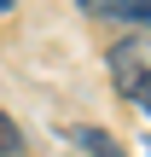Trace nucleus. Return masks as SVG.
Here are the masks:
<instances>
[{"instance_id": "nucleus-4", "label": "nucleus", "mask_w": 151, "mask_h": 157, "mask_svg": "<svg viewBox=\"0 0 151 157\" xmlns=\"http://www.w3.org/2000/svg\"><path fill=\"white\" fill-rule=\"evenodd\" d=\"M17 151H23V134H17V122L0 111V157H17Z\"/></svg>"}, {"instance_id": "nucleus-2", "label": "nucleus", "mask_w": 151, "mask_h": 157, "mask_svg": "<svg viewBox=\"0 0 151 157\" xmlns=\"http://www.w3.org/2000/svg\"><path fill=\"white\" fill-rule=\"evenodd\" d=\"M81 12L99 23H134V29L151 23V0H81Z\"/></svg>"}, {"instance_id": "nucleus-1", "label": "nucleus", "mask_w": 151, "mask_h": 157, "mask_svg": "<svg viewBox=\"0 0 151 157\" xmlns=\"http://www.w3.org/2000/svg\"><path fill=\"white\" fill-rule=\"evenodd\" d=\"M111 82H116L140 111L151 105V82H145V29H134V41L111 47Z\"/></svg>"}, {"instance_id": "nucleus-3", "label": "nucleus", "mask_w": 151, "mask_h": 157, "mask_svg": "<svg viewBox=\"0 0 151 157\" xmlns=\"http://www.w3.org/2000/svg\"><path fill=\"white\" fill-rule=\"evenodd\" d=\"M76 140H81V146H87V151H93V157H128V151H122V146H116V140H111V134H99V128H81Z\"/></svg>"}, {"instance_id": "nucleus-5", "label": "nucleus", "mask_w": 151, "mask_h": 157, "mask_svg": "<svg viewBox=\"0 0 151 157\" xmlns=\"http://www.w3.org/2000/svg\"><path fill=\"white\" fill-rule=\"evenodd\" d=\"M12 6H17V0H0V12H12Z\"/></svg>"}]
</instances>
